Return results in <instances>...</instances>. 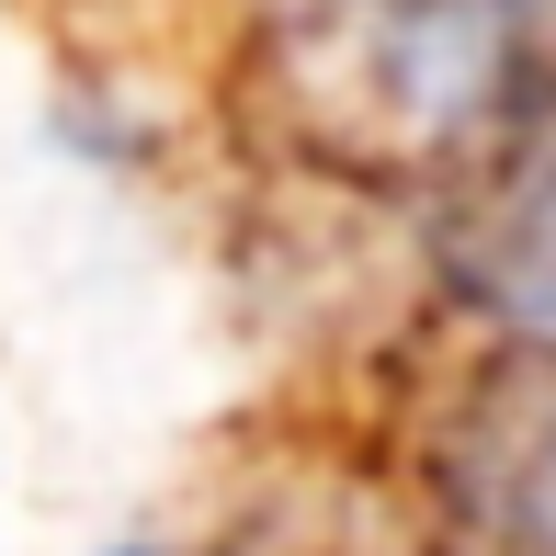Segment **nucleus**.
<instances>
[{
    "label": "nucleus",
    "mask_w": 556,
    "mask_h": 556,
    "mask_svg": "<svg viewBox=\"0 0 556 556\" xmlns=\"http://www.w3.org/2000/svg\"><path fill=\"white\" fill-rule=\"evenodd\" d=\"M420 511L454 556H556V352H489L432 409Z\"/></svg>",
    "instance_id": "nucleus-2"
},
{
    "label": "nucleus",
    "mask_w": 556,
    "mask_h": 556,
    "mask_svg": "<svg viewBox=\"0 0 556 556\" xmlns=\"http://www.w3.org/2000/svg\"><path fill=\"white\" fill-rule=\"evenodd\" d=\"M216 556H454L432 534V511H397L387 489H364V477H330V466H285L273 489L239 500V522H227Z\"/></svg>",
    "instance_id": "nucleus-4"
},
{
    "label": "nucleus",
    "mask_w": 556,
    "mask_h": 556,
    "mask_svg": "<svg viewBox=\"0 0 556 556\" xmlns=\"http://www.w3.org/2000/svg\"><path fill=\"white\" fill-rule=\"evenodd\" d=\"M262 80L330 160L443 182L556 103V0H262Z\"/></svg>",
    "instance_id": "nucleus-1"
},
{
    "label": "nucleus",
    "mask_w": 556,
    "mask_h": 556,
    "mask_svg": "<svg viewBox=\"0 0 556 556\" xmlns=\"http://www.w3.org/2000/svg\"><path fill=\"white\" fill-rule=\"evenodd\" d=\"M103 556H160V545H103Z\"/></svg>",
    "instance_id": "nucleus-5"
},
{
    "label": "nucleus",
    "mask_w": 556,
    "mask_h": 556,
    "mask_svg": "<svg viewBox=\"0 0 556 556\" xmlns=\"http://www.w3.org/2000/svg\"><path fill=\"white\" fill-rule=\"evenodd\" d=\"M432 285L500 352H556V103L432 182Z\"/></svg>",
    "instance_id": "nucleus-3"
}]
</instances>
